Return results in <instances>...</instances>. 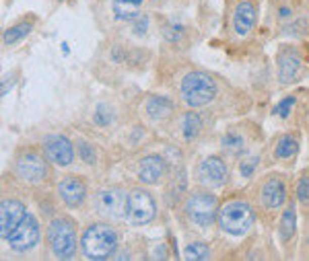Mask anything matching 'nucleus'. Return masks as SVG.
Returning <instances> with one entry per match:
<instances>
[{"label":"nucleus","instance_id":"obj_21","mask_svg":"<svg viewBox=\"0 0 309 261\" xmlns=\"http://www.w3.org/2000/svg\"><path fill=\"white\" fill-rule=\"evenodd\" d=\"M182 129H184V138L186 140H196L198 134L202 132V117L194 111L186 113L184 115V123H182Z\"/></svg>","mask_w":309,"mask_h":261},{"label":"nucleus","instance_id":"obj_18","mask_svg":"<svg viewBox=\"0 0 309 261\" xmlns=\"http://www.w3.org/2000/svg\"><path fill=\"white\" fill-rule=\"evenodd\" d=\"M173 113V101L167 97H150L146 103V115L150 119H167Z\"/></svg>","mask_w":309,"mask_h":261},{"label":"nucleus","instance_id":"obj_23","mask_svg":"<svg viewBox=\"0 0 309 261\" xmlns=\"http://www.w3.org/2000/svg\"><path fill=\"white\" fill-rule=\"evenodd\" d=\"M31 29H33V23H31V21H27V23H25V21H23V23H17L15 27H11V29L5 31L3 41H5L7 45H13V43H17L19 39H23L25 35H29Z\"/></svg>","mask_w":309,"mask_h":261},{"label":"nucleus","instance_id":"obj_32","mask_svg":"<svg viewBox=\"0 0 309 261\" xmlns=\"http://www.w3.org/2000/svg\"><path fill=\"white\" fill-rule=\"evenodd\" d=\"M146 27H148V17L140 15V17H136V19H134V23H132V29H134V33L144 35V33H146Z\"/></svg>","mask_w":309,"mask_h":261},{"label":"nucleus","instance_id":"obj_1","mask_svg":"<svg viewBox=\"0 0 309 261\" xmlns=\"http://www.w3.org/2000/svg\"><path fill=\"white\" fill-rule=\"evenodd\" d=\"M118 232L114 226L106 222H95L91 224L81 239V247L85 257L89 259H108L118 249Z\"/></svg>","mask_w":309,"mask_h":261},{"label":"nucleus","instance_id":"obj_8","mask_svg":"<svg viewBox=\"0 0 309 261\" xmlns=\"http://www.w3.org/2000/svg\"><path fill=\"white\" fill-rule=\"evenodd\" d=\"M95 208L101 216L122 218L126 216V210H128V195L118 187H106L97 193Z\"/></svg>","mask_w":309,"mask_h":261},{"label":"nucleus","instance_id":"obj_34","mask_svg":"<svg viewBox=\"0 0 309 261\" xmlns=\"http://www.w3.org/2000/svg\"><path fill=\"white\" fill-rule=\"evenodd\" d=\"M289 15H291V9H287V7H285V9H280V17H282V19L289 17Z\"/></svg>","mask_w":309,"mask_h":261},{"label":"nucleus","instance_id":"obj_9","mask_svg":"<svg viewBox=\"0 0 309 261\" xmlns=\"http://www.w3.org/2000/svg\"><path fill=\"white\" fill-rule=\"evenodd\" d=\"M41 148H43L45 159L52 161L54 165H58V167H68L74 161L72 142L66 136H62V134H49V136H45L43 142H41Z\"/></svg>","mask_w":309,"mask_h":261},{"label":"nucleus","instance_id":"obj_17","mask_svg":"<svg viewBox=\"0 0 309 261\" xmlns=\"http://www.w3.org/2000/svg\"><path fill=\"white\" fill-rule=\"evenodd\" d=\"M255 7L253 3H249V0H243V3H239L235 7V13H233V29L237 35H247L251 31V27L255 25Z\"/></svg>","mask_w":309,"mask_h":261},{"label":"nucleus","instance_id":"obj_3","mask_svg":"<svg viewBox=\"0 0 309 261\" xmlns=\"http://www.w3.org/2000/svg\"><path fill=\"white\" fill-rule=\"evenodd\" d=\"M47 243L58 259H70L76 251V224L66 216L54 218L47 224Z\"/></svg>","mask_w":309,"mask_h":261},{"label":"nucleus","instance_id":"obj_2","mask_svg":"<svg viewBox=\"0 0 309 261\" xmlns=\"http://www.w3.org/2000/svg\"><path fill=\"white\" fill-rule=\"evenodd\" d=\"M179 93L188 107H204L217 97V83L211 74L206 72H188L182 78Z\"/></svg>","mask_w":309,"mask_h":261},{"label":"nucleus","instance_id":"obj_14","mask_svg":"<svg viewBox=\"0 0 309 261\" xmlns=\"http://www.w3.org/2000/svg\"><path fill=\"white\" fill-rule=\"evenodd\" d=\"M58 193L68 208H79L87 195L85 181L81 177H64L58 185Z\"/></svg>","mask_w":309,"mask_h":261},{"label":"nucleus","instance_id":"obj_4","mask_svg":"<svg viewBox=\"0 0 309 261\" xmlns=\"http://www.w3.org/2000/svg\"><path fill=\"white\" fill-rule=\"evenodd\" d=\"M253 224V212L247 202H229L219 212V226L231 237H241Z\"/></svg>","mask_w":309,"mask_h":261},{"label":"nucleus","instance_id":"obj_15","mask_svg":"<svg viewBox=\"0 0 309 261\" xmlns=\"http://www.w3.org/2000/svg\"><path fill=\"white\" fill-rule=\"evenodd\" d=\"M165 171H167V163L163 161V156L148 154L138 165V179L142 181V183L152 185V183H157V181H161Z\"/></svg>","mask_w":309,"mask_h":261},{"label":"nucleus","instance_id":"obj_28","mask_svg":"<svg viewBox=\"0 0 309 261\" xmlns=\"http://www.w3.org/2000/svg\"><path fill=\"white\" fill-rule=\"evenodd\" d=\"M79 154H81V159L87 163V165H95V150L91 144H87L85 140H79Z\"/></svg>","mask_w":309,"mask_h":261},{"label":"nucleus","instance_id":"obj_12","mask_svg":"<svg viewBox=\"0 0 309 261\" xmlns=\"http://www.w3.org/2000/svg\"><path fill=\"white\" fill-rule=\"evenodd\" d=\"M25 214L27 212H25L23 202L13 200V198L3 200V204H0V234H3L5 241L17 230V226L21 224Z\"/></svg>","mask_w":309,"mask_h":261},{"label":"nucleus","instance_id":"obj_31","mask_svg":"<svg viewBox=\"0 0 309 261\" xmlns=\"http://www.w3.org/2000/svg\"><path fill=\"white\" fill-rule=\"evenodd\" d=\"M255 165H258V156H249L247 161H243V163L239 165V173H241V177H249V175L253 173Z\"/></svg>","mask_w":309,"mask_h":261},{"label":"nucleus","instance_id":"obj_13","mask_svg":"<svg viewBox=\"0 0 309 261\" xmlns=\"http://www.w3.org/2000/svg\"><path fill=\"white\" fill-rule=\"evenodd\" d=\"M301 70V54L295 47H287L278 54V83L289 85L293 83Z\"/></svg>","mask_w":309,"mask_h":261},{"label":"nucleus","instance_id":"obj_7","mask_svg":"<svg viewBox=\"0 0 309 261\" xmlns=\"http://www.w3.org/2000/svg\"><path fill=\"white\" fill-rule=\"evenodd\" d=\"M7 241H9V247L17 253L33 249L39 243V222H37V218L33 214H25V218L21 220L17 230Z\"/></svg>","mask_w":309,"mask_h":261},{"label":"nucleus","instance_id":"obj_11","mask_svg":"<svg viewBox=\"0 0 309 261\" xmlns=\"http://www.w3.org/2000/svg\"><path fill=\"white\" fill-rule=\"evenodd\" d=\"M198 181L206 187H221L227 183V165L221 156H206L198 165Z\"/></svg>","mask_w":309,"mask_h":261},{"label":"nucleus","instance_id":"obj_27","mask_svg":"<svg viewBox=\"0 0 309 261\" xmlns=\"http://www.w3.org/2000/svg\"><path fill=\"white\" fill-rule=\"evenodd\" d=\"M293 105H295V99H293V97H285V99L278 103V105L272 107V113H274V115H280V117H289Z\"/></svg>","mask_w":309,"mask_h":261},{"label":"nucleus","instance_id":"obj_26","mask_svg":"<svg viewBox=\"0 0 309 261\" xmlns=\"http://www.w3.org/2000/svg\"><path fill=\"white\" fill-rule=\"evenodd\" d=\"M221 146H223V150H227V152H239V150L243 148V138H241L239 134H235V132H229V134L223 136Z\"/></svg>","mask_w":309,"mask_h":261},{"label":"nucleus","instance_id":"obj_16","mask_svg":"<svg viewBox=\"0 0 309 261\" xmlns=\"http://www.w3.org/2000/svg\"><path fill=\"white\" fill-rule=\"evenodd\" d=\"M260 200L264 204V208L268 210H276L285 204L287 200V189H285V183L278 179V177H272L268 179L266 183L262 185V191H260Z\"/></svg>","mask_w":309,"mask_h":261},{"label":"nucleus","instance_id":"obj_20","mask_svg":"<svg viewBox=\"0 0 309 261\" xmlns=\"http://www.w3.org/2000/svg\"><path fill=\"white\" fill-rule=\"evenodd\" d=\"M295 230H297V212H295V206H289L280 220V239L289 241L295 234Z\"/></svg>","mask_w":309,"mask_h":261},{"label":"nucleus","instance_id":"obj_22","mask_svg":"<svg viewBox=\"0 0 309 261\" xmlns=\"http://www.w3.org/2000/svg\"><path fill=\"white\" fill-rule=\"evenodd\" d=\"M297 150H299V142H297V138L293 134H285L276 144V156L278 159H291V156L297 154Z\"/></svg>","mask_w":309,"mask_h":261},{"label":"nucleus","instance_id":"obj_25","mask_svg":"<svg viewBox=\"0 0 309 261\" xmlns=\"http://www.w3.org/2000/svg\"><path fill=\"white\" fill-rule=\"evenodd\" d=\"M211 257V251H209V245L204 243H190L186 247V259H196V261H202V259H209Z\"/></svg>","mask_w":309,"mask_h":261},{"label":"nucleus","instance_id":"obj_6","mask_svg":"<svg viewBox=\"0 0 309 261\" xmlns=\"http://www.w3.org/2000/svg\"><path fill=\"white\" fill-rule=\"evenodd\" d=\"M154 214H157V206L152 195L146 189H132L128 195L126 220L132 226H144L154 218Z\"/></svg>","mask_w":309,"mask_h":261},{"label":"nucleus","instance_id":"obj_24","mask_svg":"<svg viewBox=\"0 0 309 261\" xmlns=\"http://www.w3.org/2000/svg\"><path fill=\"white\" fill-rule=\"evenodd\" d=\"M186 29H184V25L182 23H177V21H167L163 25V35L167 41H179L184 37Z\"/></svg>","mask_w":309,"mask_h":261},{"label":"nucleus","instance_id":"obj_19","mask_svg":"<svg viewBox=\"0 0 309 261\" xmlns=\"http://www.w3.org/2000/svg\"><path fill=\"white\" fill-rule=\"evenodd\" d=\"M142 7V0H114L112 11L118 21H134Z\"/></svg>","mask_w":309,"mask_h":261},{"label":"nucleus","instance_id":"obj_10","mask_svg":"<svg viewBox=\"0 0 309 261\" xmlns=\"http://www.w3.org/2000/svg\"><path fill=\"white\" fill-rule=\"evenodd\" d=\"M15 171L23 181L29 183H39L47 175V165L45 159L37 152H23L19 154V159L15 163Z\"/></svg>","mask_w":309,"mask_h":261},{"label":"nucleus","instance_id":"obj_5","mask_svg":"<svg viewBox=\"0 0 309 261\" xmlns=\"http://www.w3.org/2000/svg\"><path fill=\"white\" fill-rule=\"evenodd\" d=\"M186 214L198 226H211L219 220V202L213 193L196 191L186 200Z\"/></svg>","mask_w":309,"mask_h":261},{"label":"nucleus","instance_id":"obj_33","mask_svg":"<svg viewBox=\"0 0 309 261\" xmlns=\"http://www.w3.org/2000/svg\"><path fill=\"white\" fill-rule=\"evenodd\" d=\"M11 91V83L9 81H3V91H0V95H3V97H7V93Z\"/></svg>","mask_w":309,"mask_h":261},{"label":"nucleus","instance_id":"obj_30","mask_svg":"<svg viewBox=\"0 0 309 261\" xmlns=\"http://www.w3.org/2000/svg\"><path fill=\"white\" fill-rule=\"evenodd\" d=\"M297 198H299V202L309 204V179L307 177H303L299 181V185H297Z\"/></svg>","mask_w":309,"mask_h":261},{"label":"nucleus","instance_id":"obj_29","mask_svg":"<svg viewBox=\"0 0 309 261\" xmlns=\"http://www.w3.org/2000/svg\"><path fill=\"white\" fill-rule=\"evenodd\" d=\"M95 123L97 125H108L112 123V109L108 105H99L95 111Z\"/></svg>","mask_w":309,"mask_h":261}]
</instances>
